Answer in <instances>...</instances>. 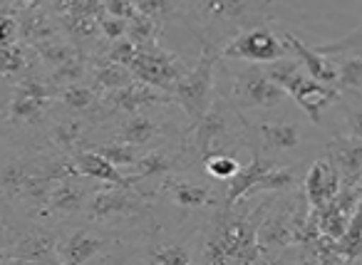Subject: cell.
<instances>
[{"label": "cell", "instance_id": "36", "mask_svg": "<svg viewBox=\"0 0 362 265\" xmlns=\"http://www.w3.org/2000/svg\"><path fill=\"white\" fill-rule=\"evenodd\" d=\"M0 52H3V77L6 80H11V77L21 75L23 70H28V55L21 42L0 47Z\"/></svg>", "mask_w": 362, "mask_h": 265}, {"label": "cell", "instance_id": "18", "mask_svg": "<svg viewBox=\"0 0 362 265\" xmlns=\"http://www.w3.org/2000/svg\"><path fill=\"white\" fill-rule=\"evenodd\" d=\"M82 206H85V189L80 186L77 176H67V179H60L52 184L50 196H47V204H45V208L52 216L65 218V216L82 211Z\"/></svg>", "mask_w": 362, "mask_h": 265}, {"label": "cell", "instance_id": "34", "mask_svg": "<svg viewBox=\"0 0 362 265\" xmlns=\"http://www.w3.org/2000/svg\"><path fill=\"white\" fill-rule=\"evenodd\" d=\"M85 70H87V60L82 55H77V57H72V60H67L65 65L55 67L50 82L55 87H67V85H72V82H80Z\"/></svg>", "mask_w": 362, "mask_h": 265}, {"label": "cell", "instance_id": "1", "mask_svg": "<svg viewBox=\"0 0 362 265\" xmlns=\"http://www.w3.org/2000/svg\"><path fill=\"white\" fill-rule=\"evenodd\" d=\"M258 228H261L258 213H231V208H226L218 216L204 245V260L211 265L261 260L263 250L258 243Z\"/></svg>", "mask_w": 362, "mask_h": 265}, {"label": "cell", "instance_id": "28", "mask_svg": "<svg viewBox=\"0 0 362 265\" xmlns=\"http://www.w3.org/2000/svg\"><path fill=\"white\" fill-rule=\"evenodd\" d=\"M159 33H161V23L156 20V18L146 16V13H136L129 20V33H127V37L134 40L139 47H149V45H156Z\"/></svg>", "mask_w": 362, "mask_h": 265}, {"label": "cell", "instance_id": "22", "mask_svg": "<svg viewBox=\"0 0 362 265\" xmlns=\"http://www.w3.org/2000/svg\"><path fill=\"white\" fill-rule=\"evenodd\" d=\"M164 191H169L171 199L181 208H202L211 201V191L202 184H192L184 179H166Z\"/></svg>", "mask_w": 362, "mask_h": 265}, {"label": "cell", "instance_id": "9", "mask_svg": "<svg viewBox=\"0 0 362 265\" xmlns=\"http://www.w3.org/2000/svg\"><path fill=\"white\" fill-rule=\"evenodd\" d=\"M146 211V204L139 196L129 194L124 186H112L110 189L95 191L87 204V216L90 220H100V223H115V220H129L141 218Z\"/></svg>", "mask_w": 362, "mask_h": 265}, {"label": "cell", "instance_id": "40", "mask_svg": "<svg viewBox=\"0 0 362 265\" xmlns=\"http://www.w3.org/2000/svg\"><path fill=\"white\" fill-rule=\"evenodd\" d=\"M13 42H21V18L6 11L3 20H0V47L13 45Z\"/></svg>", "mask_w": 362, "mask_h": 265}, {"label": "cell", "instance_id": "38", "mask_svg": "<svg viewBox=\"0 0 362 265\" xmlns=\"http://www.w3.org/2000/svg\"><path fill=\"white\" fill-rule=\"evenodd\" d=\"M100 28H102V35H105L107 40L117 42V40H124L127 37V33H129V20L105 13V16L100 18Z\"/></svg>", "mask_w": 362, "mask_h": 265}, {"label": "cell", "instance_id": "35", "mask_svg": "<svg viewBox=\"0 0 362 265\" xmlns=\"http://www.w3.org/2000/svg\"><path fill=\"white\" fill-rule=\"evenodd\" d=\"M149 263H161V265H187L192 263V253L187 250V245L181 243H166L161 248H154L149 253Z\"/></svg>", "mask_w": 362, "mask_h": 265}, {"label": "cell", "instance_id": "39", "mask_svg": "<svg viewBox=\"0 0 362 265\" xmlns=\"http://www.w3.org/2000/svg\"><path fill=\"white\" fill-rule=\"evenodd\" d=\"M136 52H139V45H136L134 40H129V37H124V40L112 42L107 57H110V60H115V62H119V65H124V67H132Z\"/></svg>", "mask_w": 362, "mask_h": 265}, {"label": "cell", "instance_id": "24", "mask_svg": "<svg viewBox=\"0 0 362 265\" xmlns=\"http://www.w3.org/2000/svg\"><path fill=\"white\" fill-rule=\"evenodd\" d=\"M159 131H161V124H156L151 117L136 112V114H132L129 119L122 124L117 139L129 141V144H134V146H144V144H151V141L159 136Z\"/></svg>", "mask_w": 362, "mask_h": 265}, {"label": "cell", "instance_id": "29", "mask_svg": "<svg viewBox=\"0 0 362 265\" xmlns=\"http://www.w3.org/2000/svg\"><path fill=\"white\" fill-rule=\"evenodd\" d=\"M335 87L340 92L362 90V55L342 57V60L337 62V80H335Z\"/></svg>", "mask_w": 362, "mask_h": 265}, {"label": "cell", "instance_id": "44", "mask_svg": "<svg viewBox=\"0 0 362 265\" xmlns=\"http://www.w3.org/2000/svg\"><path fill=\"white\" fill-rule=\"evenodd\" d=\"M350 134H355L362 139V110H357L350 114Z\"/></svg>", "mask_w": 362, "mask_h": 265}, {"label": "cell", "instance_id": "31", "mask_svg": "<svg viewBox=\"0 0 362 265\" xmlns=\"http://www.w3.org/2000/svg\"><path fill=\"white\" fill-rule=\"evenodd\" d=\"M204 166H206V174L214 179L228 181L241 171V164L233 159L231 154H221V151H211V154L204 156Z\"/></svg>", "mask_w": 362, "mask_h": 265}, {"label": "cell", "instance_id": "14", "mask_svg": "<svg viewBox=\"0 0 362 265\" xmlns=\"http://www.w3.org/2000/svg\"><path fill=\"white\" fill-rule=\"evenodd\" d=\"M171 100H174V97H166L161 90H156V87H151V85H144V82H139V80H134L132 85L107 95V102H110L115 110L129 112V114H136V112L149 105H166V102H171Z\"/></svg>", "mask_w": 362, "mask_h": 265}, {"label": "cell", "instance_id": "17", "mask_svg": "<svg viewBox=\"0 0 362 265\" xmlns=\"http://www.w3.org/2000/svg\"><path fill=\"white\" fill-rule=\"evenodd\" d=\"M105 248V238L90 233V230H72L70 235L60 240V263L65 265H82L95 260Z\"/></svg>", "mask_w": 362, "mask_h": 265}, {"label": "cell", "instance_id": "23", "mask_svg": "<svg viewBox=\"0 0 362 265\" xmlns=\"http://www.w3.org/2000/svg\"><path fill=\"white\" fill-rule=\"evenodd\" d=\"M60 102L65 107L75 112H82V114H92V112L100 110V90L95 85H82V82H72V85L62 87L60 92Z\"/></svg>", "mask_w": 362, "mask_h": 265}, {"label": "cell", "instance_id": "19", "mask_svg": "<svg viewBox=\"0 0 362 265\" xmlns=\"http://www.w3.org/2000/svg\"><path fill=\"white\" fill-rule=\"evenodd\" d=\"M273 166L271 159H266V156H258L253 154L251 164L241 166V171H238L233 179H228V189H226V208H233V204L236 201H243L251 196L253 186L258 184V179H261L263 174H266L268 169Z\"/></svg>", "mask_w": 362, "mask_h": 265}, {"label": "cell", "instance_id": "37", "mask_svg": "<svg viewBox=\"0 0 362 265\" xmlns=\"http://www.w3.org/2000/svg\"><path fill=\"white\" fill-rule=\"evenodd\" d=\"M82 134H85V122L80 119H67L55 126V141L65 149H75L82 141Z\"/></svg>", "mask_w": 362, "mask_h": 265}, {"label": "cell", "instance_id": "2", "mask_svg": "<svg viewBox=\"0 0 362 265\" xmlns=\"http://www.w3.org/2000/svg\"><path fill=\"white\" fill-rule=\"evenodd\" d=\"M266 72L288 92V97H291L293 102H298V107L305 112L313 124H320L322 112L340 97V90H337L335 85L315 80L310 72H300L296 62L286 60V57L271 62V65L266 67Z\"/></svg>", "mask_w": 362, "mask_h": 265}, {"label": "cell", "instance_id": "41", "mask_svg": "<svg viewBox=\"0 0 362 265\" xmlns=\"http://www.w3.org/2000/svg\"><path fill=\"white\" fill-rule=\"evenodd\" d=\"M139 13H146V16L156 18V20H164L166 16L171 13V3L169 0H134Z\"/></svg>", "mask_w": 362, "mask_h": 265}, {"label": "cell", "instance_id": "33", "mask_svg": "<svg viewBox=\"0 0 362 265\" xmlns=\"http://www.w3.org/2000/svg\"><path fill=\"white\" fill-rule=\"evenodd\" d=\"M136 179H146V176H161L166 174V171L174 169V164H171V159L166 154H161V151H149V154L139 156V161H136Z\"/></svg>", "mask_w": 362, "mask_h": 265}, {"label": "cell", "instance_id": "4", "mask_svg": "<svg viewBox=\"0 0 362 265\" xmlns=\"http://www.w3.org/2000/svg\"><path fill=\"white\" fill-rule=\"evenodd\" d=\"M129 70L134 75V80L156 87L161 92H174L176 85L189 75L187 65L174 52L161 50L159 45L139 47Z\"/></svg>", "mask_w": 362, "mask_h": 265}, {"label": "cell", "instance_id": "12", "mask_svg": "<svg viewBox=\"0 0 362 265\" xmlns=\"http://www.w3.org/2000/svg\"><path fill=\"white\" fill-rule=\"evenodd\" d=\"M327 156L335 161L340 171L342 189H360L362 186V139L355 134L335 136L327 144Z\"/></svg>", "mask_w": 362, "mask_h": 265}, {"label": "cell", "instance_id": "27", "mask_svg": "<svg viewBox=\"0 0 362 265\" xmlns=\"http://www.w3.org/2000/svg\"><path fill=\"white\" fill-rule=\"evenodd\" d=\"M100 18L102 16H60V23L70 37H75L77 42H87L102 33Z\"/></svg>", "mask_w": 362, "mask_h": 265}, {"label": "cell", "instance_id": "8", "mask_svg": "<svg viewBox=\"0 0 362 265\" xmlns=\"http://www.w3.org/2000/svg\"><path fill=\"white\" fill-rule=\"evenodd\" d=\"M52 82L40 80V77H25L16 85L11 102L6 107L8 122L16 124H35L45 114L47 105L52 100Z\"/></svg>", "mask_w": 362, "mask_h": 265}, {"label": "cell", "instance_id": "10", "mask_svg": "<svg viewBox=\"0 0 362 265\" xmlns=\"http://www.w3.org/2000/svg\"><path fill=\"white\" fill-rule=\"evenodd\" d=\"M60 240L47 230H35V233H25L18 238L16 245H6L13 248L16 253H3L0 255V265H52L60 263V250H57Z\"/></svg>", "mask_w": 362, "mask_h": 265}, {"label": "cell", "instance_id": "13", "mask_svg": "<svg viewBox=\"0 0 362 265\" xmlns=\"http://www.w3.org/2000/svg\"><path fill=\"white\" fill-rule=\"evenodd\" d=\"M231 112H228V105L218 97V100L211 102V107L206 110V114L202 117V119L197 122V151L199 156H206L214 151V144H216L218 139H223L228 131V126H231Z\"/></svg>", "mask_w": 362, "mask_h": 265}, {"label": "cell", "instance_id": "6", "mask_svg": "<svg viewBox=\"0 0 362 265\" xmlns=\"http://www.w3.org/2000/svg\"><path fill=\"white\" fill-rule=\"evenodd\" d=\"M194 13L209 28H238V30L261 28V23L268 18V13L261 11L253 0H197Z\"/></svg>", "mask_w": 362, "mask_h": 265}, {"label": "cell", "instance_id": "16", "mask_svg": "<svg viewBox=\"0 0 362 265\" xmlns=\"http://www.w3.org/2000/svg\"><path fill=\"white\" fill-rule=\"evenodd\" d=\"M77 166L85 176L95 181H102V184H112V186H124V189H132L136 184V176H124L122 174L119 166L112 164L107 156H102L100 151H92V149H80L75 156Z\"/></svg>", "mask_w": 362, "mask_h": 265}, {"label": "cell", "instance_id": "7", "mask_svg": "<svg viewBox=\"0 0 362 265\" xmlns=\"http://www.w3.org/2000/svg\"><path fill=\"white\" fill-rule=\"evenodd\" d=\"M288 92L258 67H246L231 82V102L241 110H273L283 102Z\"/></svg>", "mask_w": 362, "mask_h": 265}, {"label": "cell", "instance_id": "3", "mask_svg": "<svg viewBox=\"0 0 362 265\" xmlns=\"http://www.w3.org/2000/svg\"><path fill=\"white\" fill-rule=\"evenodd\" d=\"M202 57H199L197 67L189 70V75L176 85L174 90V102L184 110V114L192 119V124H197L206 110L211 107V95H214V70L216 62L221 57V50H214V42L202 40Z\"/></svg>", "mask_w": 362, "mask_h": 265}, {"label": "cell", "instance_id": "43", "mask_svg": "<svg viewBox=\"0 0 362 265\" xmlns=\"http://www.w3.org/2000/svg\"><path fill=\"white\" fill-rule=\"evenodd\" d=\"M45 6V0H13L11 3H6V11L16 13V11H25V13H33V11H40V8Z\"/></svg>", "mask_w": 362, "mask_h": 265}, {"label": "cell", "instance_id": "21", "mask_svg": "<svg viewBox=\"0 0 362 265\" xmlns=\"http://www.w3.org/2000/svg\"><path fill=\"white\" fill-rule=\"evenodd\" d=\"M92 80H95L97 90L110 95V92H117V90H122V87L132 85V82H134V75H132L129 67L119 65V62L110 60V57L105 55L102 60L95 62V67H92Z\"/></svg>", "mask_w": 362, "mask_h": 265}, {"label": "cell", "instance_id": "45", "mask_svg": "<svg viewBox=\"0 0 362 265\" xmlns=\"http://www.w3.org/2000/svg\"><path fill=\"white\" fill-rule=\"evenodd\" d=\"M6 3H13V0H6Z\"/></svg>", "mask_w": 362, "mask_h": 265}, {"label": "cell", "instance_id": "32", "mask_svg": "<svg viewBox=\"0 0 362 265\" xmlns=\"http://www.w3.org/2000/svg\"><path fill=\"white\" fill-rule=\"evenodd\" d=\"M97 151H100L102 156H107L115 166H119V169H129V166H136V161H139L136 146L129 144V141H122V139L110 141V144H102Z\"/></svg>", "mask_w": 362, "mask_h": 265}, {"label": "cell", "instance_id": "25", "mask_svg": "<svg viewBox=\"0 0 362 265\" xmlns=\"http://www.w3.org/2000/svg\"><path fill=\"white\" fill-rule=\"evenodd\" d=\"M340 243V253L345 258V263H352V260H362V201L357 206V211L352 213L350 225L342 233V238H337Z\"/></svg>", "mask_w": 362, "mask_h": 265}, {"label": "cell", "instance_id": "20", "mask_svg": "<svg viewBox=\"0 0 362 265\" xmlns=\"http://www.w3.org/2000/svg\"><path fill=\"white\" fill-rule=\"evenodd\" d=\"M253 126L261 134L263 149L266 151H293L300 144V129L293 122L273 119V122H258Z\"/></svg>", "mask_w": 362, "mask_h": 265}, {"label": "cell", "instance_id": "11", "mask_svg": "<svg viewBox=\"0 0 362 265\" xmlns=\"http://www.w3.org/2000/svg\"><path fill=\"white\" fill-rule=\"evenodd\" d=\"M340 189H342L340 171H337L335 161L327 154L308 169L303 191H305V201L310 208H325L330 201H335Z\"/></svg>", "mask_w": 362, "mask_h": 265}, {"label": "cell", "instance_id": "26", "mask_svg": "<svg viewBox=\"0 0 362 265\" xmlns=\"http://www.w3.org/2000/svg\"><path fill=\"white\" fill-rule=\"evenodd\" d=\"M35 47V52L40 55V60L45 62L47 67H60V65H65L67 60H72V57H77L80 55V50H75V45H67V42H62L60 40V35H55V37H50V40H42V42H37V45H33Z\"/></svg>", "mask_w": 362, "mask_h": 265}, {"label": "cell", "instance_id": "42", "mask_svg": "<svg viewBox=\"0 0 362 265\" xmlns=\"http://www.w3.org/2000/svg\"><path fill=\"white\" fill-rule=\"evenodd\" d=\"M105 13L117 18H124V20H132V18L139 13L134 0H105Z\"/></svg>", "mask_w": 362, "mask_h": 265}, {"label": "cell", "instance_id": "30", "mask_svg": "<svg viewBox=\"0 0 362 265\" xmlns=\"http://www.w3.org/2000/svg\"><path fill=\"white\" fill-rule=\"evenodd\" d=\"M296 184V174L286 166H271L266 174L258 179V184L253 186L251 196L256 194H268V191H286Z\"/></svg>", "mask_w": 362, "mask_h": 265}, {"label": "cell", "instance_id": "5", "mask_svg": "<svg viewBox=\"0 0 362 265\" xmlns=\"http://www.w3.org/2000/svg\"><path fill=\"white\" fill-rule=\"evenodd\" d=\"M288 55V45L283 35H276L268 28H251V30L238 33L233 40L221 47V57L228 60H246L253 65H271Z\"/></svg>", "mask_w": 362, "mask_h": 265}, {"label": "cell", "instance_id": "15", "mask_svg": "<svg viewBox=\"0 0 362 265\" xmlns=\"http://www.w3.org/2000/svg\"><path fill=\"white\" fill-rule=\"evenodd\" d=\"M283 42L288 45V52L298 57L300 67H305V72H310L315 80L327 82V85H335L337 80V62H330L320 50H310L300 37H296L293 33L283 30Z\"/></svg>", "mask_w": 362, "mask_h": 265}]
</instances>
